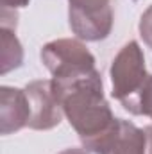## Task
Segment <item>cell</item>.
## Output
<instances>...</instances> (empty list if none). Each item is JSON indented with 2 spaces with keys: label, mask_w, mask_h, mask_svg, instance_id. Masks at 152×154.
I'll use <instances>...</instances> for the list:
<instances>
[{
  "label": "cell",
  "mask_w": 152,
  "mask_h": 154,
  "mask_svg": "<svg viewBox=\"0 0 152 154\" xmlns=\"http://www.w3.org/2000/svg\"><path fill=\"white\" fill-rule=\"evenodd\" d=\"M140 36L147 43V47L152 50V5L141 14L140 20Z\"/></svg>",
  "instance_id": "cell-10"
},
{
  "label": "cell",
  "mask_w": 152,
  "mask_h": 154,
  "mask_svg": "<svg viewBox=\"0 0 152 154\" xmlns=\"http://www.w3.org/2000/svg\"><path fill=\"white\" fill-rule=\"evenodd\" d=\"M29 106H31V118L29 127L36 131H47L59 125L63 118V108L52 90V81H32L25 88Z\"/></svg>",
  "instance_id": "cell-5"
},
{
  "label": "cell",
  "mask_w": 152,
  "mask_h": 154,
  "mask_svg": "<svg viewBox=\"0 0 152 154\" xmlns=\"http://www.w3.org/2000/svg\"><path fill=\"white\" fill-rule=\"evenodd\" d=\"M0 115H2V134H11L29 125L31 106L25 90L4 86L0 90Z\"/></svg>",
  "instance_id": "cell-6"
},
{
  "label": "cell",
  "mask_w": 152,
  "mask_h": 154,
  "mask_svg": "<svg viewBox=\"0 0 152 154\" xmlns=\"http://www.w3.org/2000/svg\"><path fill=\"white\" fill-rule=\"evenodd\" d=\"M41 61L54 81H72L95 72V57L77 39H56L41 48Z\"/></svg>",
  "instance_id": "cell-2"
},
{
  "label": "cell",
  "mask_w": 152,
  "mask_h": 154,
  "mask_svg": "<svg viewBox=\"0 0 152 154\" xmlns=\"http://www.w3.org/2000/svg\"><path fill=\"white\" fill-rule=\"evenodd\" d=\"M122 106H123L125 111H129L132 115L152 118V75L147 77V81L143 82V86L140 88V91L131 100H127Z\"/></svg>",
  "instance_id": "cell-9"
},
{
  "label": "cell",
  "mask_w": 152,
  "mask_h": 154,
  "mask_svg": "<svg viewBox=\"0 0 152 154\" xmlns=\"http://www.w3.org/2000/svg\"><path fill=\"white\" fill-rule=\"evenodd\" d=\"M68 18L75 36L100 41L109 36L113 27L111 0H68Z\"/></svg>",
  "instance_id": "cell-3"
},
{
  "label": "cell",
  "mask_w": 152,
  "mask_h": 154,
  "mask_svg": "<svg viewBox=\"0 0 152 154\" xmlns=\"http://www.w3.org/2000/svg\"><path fill=\"white\" fill-rule=\"evenodd\" d=\"M102 154H147L145 131L129 120H120V125Z\"/></svg>",
  "instance_id": "cell-7"
},
{
  "label": "cell",
  "mask_w": 152,
  "mask_h": 154,
  "mask_svg": "<svg viewBox=\"0 0 152 154\" xmlns=\"http://www.w3.org/2000/svg\"><path fill=\"white\" fill-rule=\"evenodd\" d=\"M22 59H23V52L20 41L9 29H2V74L18 68L22 65Z\"/></svg>",
  "instance_id": "cell-8"
},
{
  "label": "cell",
  "mask_w": 152,
  "mask_h": 154,
  "mask_svg": "<svg viewBox=\"0 0 152 154\" xmlns=\"http://www.w3.org/2000/svg\"><path fill=\"white\" fill-rule=\"evenodd\" d=\"M59 154H88V152L84 149H66V151H63Z\"/></svg>",
  "instance_id": "cell-13"
},
{
  "label": "cell",
  "mask_w": 152,
  "mask_h": 154,
  "mask_svg": "<svg viewBox=\"0 0 152 154\" xmlns=\"http://www.w3.org/2000/svg\"><path fill=\"white\" fill-rule=\"evenodd\" d=\"M145 138H147V154H152V125L145 127Z\"/></svg>",
  "instance_id": "cell-12"
},
{
  "label": "cell",
  "mask_w": 152,
  "mask_h": 154,
  "mask_svg": "<svg viewBox=\"0 0 152 154\" xmlns=\"http://www.w3.org/2000/svg\"><path fill=\"white\" fill-rule=\"evenodd\" d=\"M52 90L82 147L102 154L120 125V118H114L104 97L100 74L95 70L72 81H52Z\"/></svg>",
  "instance_id": "cell-1"
},
{
  "label": "cell",
  "mask_w": 152,
  "mask_h": 154,
  "mask_svg": "<svg viewBox=\"0 0 152 154\" xmlns=\"http://www.w3.org/2000/svg\"><path fill=\"white\" fill-rule=\"evenodd\" d=\"M29 0H2V9H11L16 11L18 7H25Z\"/></svg>",
  "instance_id": "cell-11"
},
{
  "label": "cell",
  "mask_w": 152,
  "mask_h": 154,
  "mask_svg": "<svg viewBox=\"0 0 152 154\" xmlns=\"http://www.w3.org/2000/svg\"><path fill=\"white\" fill-rule=\"evenodd\" d=\"M147 77L149 74L145 70V57L140 45L136 41H129L122 47L111 65L113 97L120 100V104H125L140 91Z\"/></svg>",
  "instance_id": "cell-4"
}]
</instances>
